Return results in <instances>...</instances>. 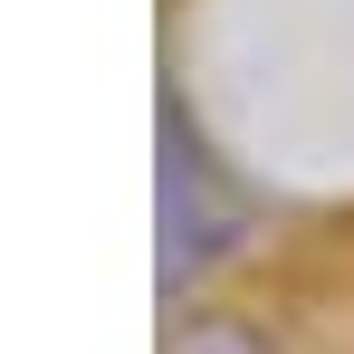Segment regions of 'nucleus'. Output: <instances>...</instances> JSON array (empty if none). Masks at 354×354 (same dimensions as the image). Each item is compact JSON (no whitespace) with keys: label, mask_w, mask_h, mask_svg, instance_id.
I'll return each mask as SVG.
<instances>
[{"label":"nucleus","mask_w":354,"mask_h":354,"mask_svg":"<svg viewBox=\"0 0 354 354\" xmlns=\"http://www.w3.org/2000/svg\"><path fill=\"white\" fill-rule=\"evenodd\" d=\"M153 144H163L153 153V221H163L153 278H163V297H182V288H201L211 268H230L249 249V192L221 173V153L201 144V124L182 115V96H163Z\"/></svg>","instance_id":"nucleus-1"},{"label":"nucleus","mask_w":354,"mask_h":354,"mask_svg":"<svg viewBox=\"0 0 354 354\" xmlns=\"http://www.w3.org/2000/svg\"><path fill=\"white\" fill-rule=\"evenodd\" d=\"M173 354H259V345H249V335H230V326H201V335H192V345H173Z\"/></svg>","instance_id":"nucleus-2"}]
</instances>
